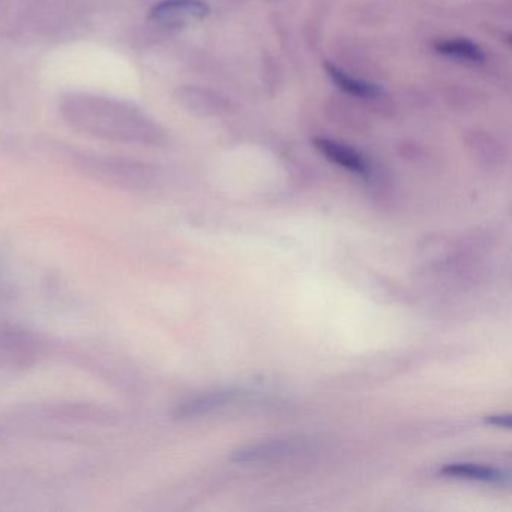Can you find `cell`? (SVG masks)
I'll use <instances>...</instances> for the list:
<instances>
[{
    "instance_id": "6da1fadb",
    "label": "cell",
    "mask_w": 512,
    "mask_h": 512,
    "mask_svg": "<svg viewBox=\"0 0 512 512\" xmlns=\"http://www.w3.org/2000/svg\"><path fill=\"white\" fill-rule=\"evenodd\" d=\"M314 146L317 151L337 166L349 170L352 173L365 176L368 173V164L365 161L364 155L350 146L343 145V143L335 142V140L325 139V137H317L314 139Z\"/></svg>"
},
{
    "instance_id": "7a4b0ae2",
    "label": "cell",
    "mask_w": 512,
    "mask_h": 512,
    "mask_svg": "<svg viewBox=\"0 0 512 512\" xmlns=\"http://www.w3.org/2000/svg\"><path fill=\"white\" fill-rule=\"evenodd\" d=\"M208 14L209 7L203 0H161L149 17L155 20L203 19Z\"/></svg>"
},
{
    "instance_id": "3957f363",
    "label": "cell",
    "mask_w": 512,
    "mask_h": 512,
    "mask_svg": "<svg viewBox=\"0 0 512 512\" xmlns=\"http://www.w3.org/2000/svg\"><path fill=\"white\" fill-rule=\"evenodd\" d=\"M442 475L449 478L469 479V481L485 482V484L508 485L509 476L494 467L472 463H454L443 467Z\"/></svg>"
},
{
    "instance_id": "277c9868",
    "label": "cell",
    "mask_w": 512,
    "mask_h": 512,
    "mask_svg": "<svg viewBox=\"0 0 512 512\" xmlns=\"http://www.w3.org/2000/svg\"><path fill=\"white\" fill-rule=\"evenodd\" d=\"M325 71L329 79H331L341 91L352 95V97L377 98L382 95V88H379V86L374 85V83L365 82V80L356 79V77L350 76L346 71L329 64V62L325 64Z\"/></svg>"
},
{
    "instance_id": "5b68a950",
    "label": "cell",
    "mask_w": 512,
    "mask_h": 512,
    "mask_svg": "<svg viewBox=\"0 0 512 512\" xmlns=\"http://www.w3.org/2000/svg\"><path fill=\"white\" fill-rule=\"evenodd\" d=\"M296 449H298V442H293V440H271V442L241 449L233 455V458L238 461L269 460V458L281 457V455L295 452Z\"/></svg>"
},
{
    "instance_id": "8992f818",
    "label": "cell",
    "mask_w": 512,
    "mask_h": 512,
    "mask_svg": "<svg viewBox=\"0 0 512 512\" xmlns=\"http://www.w3.org/2000/svg\"><path fill=\"white\" fill-rule=\"evenodd\" d=\"M236 395H238V392L229 391V389L200 395V397L193 398V400L182 404L178 409V415L182 416V418H187V416L203 415V413L211 412V410L217 409V407L224 406V404L235 400Z\"/></svg>"
},
{
    "instance_id": "52a82bcc",
    "label": "cell",
    "mask_w": 512,
    "mask_h": 512,
    "mask_svg": "<svg viewBox=\"0 0 512 512\" xmlns=\"http://www.w3.org/2000/svg\"><path fill=\"white\" fill-rule=\"evenodd\" d=\"M434 49L440 55L458 59V61L473 62V64H481L485 59L484 50L478 44L472 43L469 40H463V38L439 41L434 46Z\"/></svg>"
},
{
    "instance_id": "ba28073f",
    "label": "cell",
    "mask_w": 512,
    "mask_h": 512,
    "mask_svg": "<svg viewBox=\"0 0 512 512\" xmlns=\"http://www.w3.org/2000/svg\"><path fill=\"white\" fill-rule=\"evenodd\" d=\"M485 422L490 425H494V427L505 428V430H509L511 428V416L506 413V415H491L485 419Z\"/></svg>"
}]
</instances>
